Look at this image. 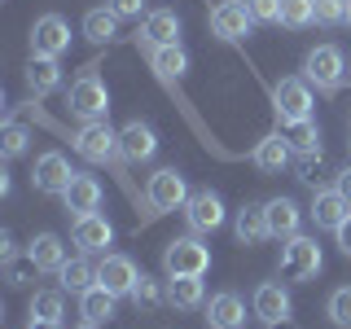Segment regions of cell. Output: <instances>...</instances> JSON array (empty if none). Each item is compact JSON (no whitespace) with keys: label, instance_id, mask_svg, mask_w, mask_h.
I'll return each mask as SVG.
<instances>
[{"label":"cell","instance_id":"1","mask_svg":"<svg viewBox=\"0 0 351 329\" xmlns=\"http://www.w3.org/2000/svg\"><path fill=\"white\" fill-rule=\"evenodd\" d=\"M206 268H211V250L202 246L197 233L176 237V241H167V250H162V272H167V277H206Z\"/></svg>","mask_w":351,"mask_h":329},{"label":"cell","instance_id":"2","mask_svg":"<svg viewBox=\"0 0 351 329\" xmlns=\"http://www.w3.org/2000/svg\"><path fill=\"white\" fill-rule=\"evenodd\" d=\"M303 80L312 88H321V93H338L343 80H347L343 49H334V44H316V49L303 58Z\"/></svg>","mask_w":351,"mask_h":329},{"label":"cell","instance_id":"3","mask_svg":"<svg viewBox=\"0 0 351 329\" xmlns=\"http://www.w3.org/2000/svg\"><path fill=\"white\" fill-rule=\"evenodd\" d=\"M321 268H325V255H321V246H316V237L294 233V237L281 246V277H285V281L303 285V281H312Z\"/></svg>","mask_w":351,"mask_h":329},{"label":"cell","instance_id":"4","mask_svg":"<svg viewBox=\"0 0 351 329\" xmlns=\"http://www.w3.org/2000/svg\"><path fill=\"white\" fill-rule=\"evenodd\" d=\"M184 202H189V184H184V175L176 167H158L149 175L145 184V206L149 215H167V211H184Z\"/></svg>","mask_w":351,"mask_h":329},{"label":"cell","instance_id":"5","mask_svg":"<svg viewBox=\"0 0 351 329\" xmlns=\"http://www.w3.org/2000/svg\"><path fill=\"white\" fill-rule=\"evenodd\" d=\"M272 110H277V123L290 127V123H307L316 110V97H312V84L307 80H281L272 88Z\"/></svg>","mask_w":351,"mask_h":329},{"label":"cell","instance_id":"6","mask_svg":"<svg viewBox=\"0 0 351 329\" xmlns=\"http://www.w3.org/2000/svg\"><path fill=\"white\" fill-rule=\"evenodd\" d=\"M66 106H71V114L84 119V123H93V119H106V114H110V88H106V80H97L93 71H84L80 80L71 84V97H66Z\"/></svg>","mask_w":351,"mask_h":329},{"label":"cell","instance_id":"7","mask_svg":"<svg viewBox=\"0 0 351 329\" xmlns=\"http://www.w3.org/2000/svg\"><path fill=\"white\" fill-rule=\"evenodd\" d=\"M71 49V22L62 14H40L31 22V53L36 58H62Z\"/></svg>","mask_w":351,"mask_h":329},{"label":"cell","instance_id":"8","mask_svg":"<svg viewBox=\"0 0 351 329\" xmlns=\"http://www.w3.org/2000/svg\"><path fill=\"white\" fill-rule=\"evenodd\" d=\"M75 154H84L88 162H110L119 158V132L106 123V119H93L75 132Z\"/></svg>","mask_w":351,"mask_h":329},{"label":"cell","instance_id":"9","mask_svg":"<svg viewBox=\"0 0 351 329\" xmlns=\"http://www.w3.org/2000/svg\"><path fill=\"white\" fill-rule=\"evenodd\" d=\"M211 31H215V40H224V44H241L255 31V18H250V9H246V0H224V5H215L211 9Z\"/></svg>","mask_w":351,"mask_h":329},{"label":"cell","instance_id":"10","mask_svg":"<svg viewBox=\"0 0 351 329\" xmlns=\"http://www.w3.org/2000/svg\"><path fill=\"white\" fill-rule=\"evenodd\" d=\"M75 180V171H71V158H66L62 149H49V154H40L36 158V171H31V184H36V193H66V184Z\"/></svg>","mask_w":351,"mask_h":329},{"label":"cell","instance_id":"11","mask_svg":"<svg viewBox=\"0 0 351 329\" xmlns=\"http://www.w3.org/2000/svg\"><path fill=\"white\" fill-rule=\"evenodd\" d=\"M184 219H189V233H197V237L215 233V228L224 224V202H219V193H211V189L189 193V202H184Z\"/></svg>","mask_w":351,"mask_h":329},{"label":"cell","instance_id":"12","mask_svg":"<svg viewBox=\"0 0 351 329\" xmlns=\"http://www.w3.org/2000/svg\"><path fill=\"white\" fill-rule=\"evenodd\" d=\"M141 281V268H136V259L132 255H101V263H97V285H106L110 294H132V285Z\"/></svg>","mask_w":351,"mask_h":329},{"label":"cell","instance_id":"13","mask_svg":"<svg viewBox=\"0 0 351 329\" xmlns=\"http://www.w3.org/2000/svg\"><path fill=\"white\" fill-rule=\"evenodd\" d=\"M71 237L80 246V255H106V246L114 241V224L101 211H93V215H80L71 224Z\"/></svg>","mask_w":351,"mask_h":329},{"label":"cell","instance_id":"14","mask_svg":"<svg viewBox=\"0 0 351 329\" xmlns=\"http://www.w3.org/2000/svg\"><path fill=\"white\" fill-rule=\"evenodd\" d=\"M250 312H255V321H263V325L290 321V312H294L290 290H285L281 281H263L259 290H255V299H250Z\"/></svg>","mask_w":351,"mask_h":329},{"label":"cell","instance_id":"15","mask_svg":"<svg viewBox=\"0 0 351 329\" xmlns=\"http://www.w3.org/2000/svg\"><path fill=\"white\" fill-rule=\"evenodd\" d=\"M101 180L97 175H84V171H75V180L66 184V193H62V206H66V215H93V211H101Z\"/></svg>","mask_w":351,"mask_h":329},{"label":"cell","instance_id":"16","mask_svg":"<svg viewBox=\"0 0 351 329\" xmlns=\"http://www.w3.org/2000/svg\"><path fill=\"white\" fill-rule=\"evenodd\" d=\"M154 154H158V132L149 123H141V119H132V123L119 132V158L123 162H149Z\"/></svg>","mask_w":351,"mask_h":329},{"label":"cell","instance_id":"17","mask_svg":"<svg viewBox=\"0 0 351 329\" xmlns=\"http://www.w3.org/2000/svg\"><path fill=\"white\" fill-rule=\"evenodd\" d=\"M307 215H312L316 228H325V233H338V224L351 215V202L338 189H316L312 206H307Z\"/></svg>","mask_w":351,"mask_h":329},{"label":"cell","instance_id":"18","mask_svg":"<svg viewBox=\"0 0 351 329\" xmlns=\"http://www.w3.org/2000/svg\"><path fill=\"white\" fill-rule=\"evenodd\" d=\"M263 211H268V233L277 241H290L294 233H299L303 206L294 202V197H272V202H263Z\"/></svg>","mask_w":351,"mask_h":329},{"label":"cell","instance_id":"19","mask_svg":"<svg viewBox=\"0 0 351 329\" xmlns=\"http://www.w3.org/2000/svg\"><path fill=\"white\" fill-rule=\"evenodd\" d=\"M141 44L149 49H162V44H180V18L171 9H154L145 14V27H141Z\"/></svg>","mask_w":351,"mask_h":329},{"label":"cell","instance_id":"20","mask_svg":"<svg viewBox=\"0 0 351 329\" xmlns=\"http://www.w3.org/2000/svg\"><path fill=\"white\" fill-rule=\"evenodd\" d=\"M206 325L211 329H241L246 325V303H241L233 290L211 294V303H206Z\"/></svg>","mask_w":351,"mask_h":329},{"label":"cell","instance_id":"21","mask_svg":"<svg viewBox=\"0 0 351 329\" xmlns=\"http://www.w3.org/2000/svg\"><path fill=\"white\" fill-rule=\"evenodd\" d=\"M290 141H285V132H268V136L255 145V154H250V162L263 171V175H277L285 162H290Z\"/></svg>","mask_w":351,"mask_h":329},{"label":"cell","instance_id":"22","mask_svg":"<svg viewBox=\"0 0 351 329\" xmlns=\"http://www.w3.org/2000/svg\"><path fill=\"white\" fill-rule=\"evenodd\" d=\"M233 233L241 246H259V241H268V211H263V202H246L233 219Z\"/></svg>","mask_w":351,"mask_h":329},{"label":"cell","instance_id":"23","mask_svg":"<svg viewBox=\"0 0 351 329\" xmlns=\"http://www.w3.org/2000/svg\"><path fill=\"white\" fill-rule=\"evenodd\" d=\"M27 88H31V97H49L53 88H62V62L58 58H36V53H31Z\"/></svg>","mask_w":351,"mask_h":329},{"label":"cell","instance_id":"24","mask_svg":"<svg viewBox=\"0 0 351 329\" xmlns=\"http://www.w3.org/2000/svg\"><path fill=\"white\" fill-rule=\"evenodd\" d=\"M27 255L36 259L40 272H62L66 268V246H62L58 233H36V237H31V246H27Z\"/></svg>","mask_w":351,"mask_h":329},{"label":"cell","instance_id":"25","mask_svg":"<svg viewBox=\"0 0 351 329\" xmlns=\"http://www.w3.org/2000/svg\"><path fill=\"white\" fill-rule=\"evenodd\" d=\"M119 312V294H110L106 285H93L88 294H80V316L93 325H110Z\"/></svg>","mask_w":351,"mask_h":329},{"label":"cell","instance_id":"26","mask_svg":"<svg viewBox=\"0 0 351 329\" xmlns=\"http://www.w3.org/2000/svg\"><path fill=\"white\" fill-rule=\"evenodd\" d=\"M167 303L176 312H197V307H206L202 277H167Z\"/></svg>","mask_w":351,"mask_h":329},{"label":"cell","instance_id":"27","mask_svg":"<svg viewBox=\"0 0 351 329\" xmlns=\"http://www.w3.org/2000/svg\"><path fill=\"white\" fill-rule=\"evenodd\" d=\"M149 71L158 75V80H180L184 71H189V53L180 49V44H162V49H149Z\"/></svg>","mask_w":351,"mask_h":329},{"label":"cell","instance_id":"28","mask_svg":"<svg viewBox=\"0 0 351 329\" xmlns=\"http://www.w3.org/2000/svg\"><path fill=\"white\" fill-rule=\"evenodd\" d=\"M58 281H62V290H66V294H75V299H80V294H88V290L97 285V268L88 263V255L66 259V268L58 272Z\"/></svg>","mask_w":351,"mask_h":329},{"label":"cell","instance_id":"29","mask_svg":"<svg viewBox=\"0 0 351 329\" xmlns=\"http://www.w3.org/2000/svg\"><path fill=\"white\" fill-rule=\"evenodd\" d=\"M119 36V18L110 14V9L101 5V9H88L84 14V40L88 44H110Z\"/></svg>","mask_w":351,"mask_h":329},{"label":"cell","instance_id":"30","mask_svg":"<svg viewBox=\"0 0 351 329\" xmlns=\"http://www.w3.org/2000/svg\"><path fill=\"white\" fill-rule=\"evenodd\" d=\"M281 27L285 31H303L316 22V0H281Z\"/></svg>","mask_w":351,"mask_h":329},{"label":"cell","instance_id":"31","mask_svg":"<svg viewBox=\"0 0 351 329\" xmlns=\"http://www.w3.org/2000/svg\"><path fill=\"white\" fill-rule=\"evenodd\" d=\"M285 141H290L294 154H321V127L307 119V123H290L285 127Z\"/></svg>","mask_w":351,"mask_h":329},{"label":"cell","instance_id":"32","mask_svg":"<svg viewBox=\"0 0 351 329\" xmlns=\"http://www.w3.org/2000/svg\"><path fill=\"white\" fill-rule=\"evenodd\" d=\"M31 316L62 321V316H66V290H36V294H31Z\"/></svg>","mask_w":351,"mask_h":329},{"label":"cell","instance_id":"33","mask_svg":"<svg viewBox=\"0 0 351 329\" xmlns=\"http://www.w3.org/2000/svg\"><path fill=\"white\" fill-rule=\"evenodd\" d=\"M128 299L136 303V312H154V307H162V303H167V290H158V281L141 272V281L132 285V294H128Z\"/></svg>","mask_w":351,"mask_h":329},{"label":"cell","instance_id":"34","mask_svg":"<svg viewBox=\"0 0 351 329\" xmlns=\"http://www.w3.org/2000/svg\"><path fill=\"white\" fill-rule=\"evenodd\" d=\"M27 145H31V132L9 119V123L0 127V154H5V158H22V154H27Z\"/></svg>","mask_w":351,"mask_h":329},{"label":"cell","instance_id":"35","mask_svg":"<svg viewBox=\"0 0 351 329\" xmlns=\"http://www.w3.org/2000/svg\"><path fill=\"white\" fill-rule=\"evenodd\" d=\"M325 316H329V321H334L338 329H351V285H338V290L329 294Z\"/></svg>","mask_w":351,"mask_h":329},{"label":"cell","instance_id":"36","mask_svg":"<svg viewBox=\"0 0 351 329\" xmlns=\"http://www.w3.org/2000/svg\"><path fill=\"white\" fill-rule=\"evenodd\" d=\"M299 180L307 184V189H321V180H325V158L321 154H299Z\"/></svg>","mask_w":351,"mask_h":329},{"label":"cell","instance_id":"37","mask_svg":"<svg viewBox=\"0 0 351 329\" xmlns=\"http://www.w3.org/2000/svg\"><path fill=\"white\" fill-rule=\"evenodd\" d=\"M347 22V0H316V27H338Z\"/></svg>","mask_w":351,"mask_h":329},{"label":"cell","instance_id":"38","mask_svg":"<svg viewBox=\"0 0 351 329\" xmlns=\"http://www.w3.org/2000/svg\"><path fill=\"white\" fill-rule=\"evenodd\" d=\"M36 272H40V268H36V259H31V255H27V259H18V255L5 259V281H9V285H27Z\"/></svg>","mask_w":351,"mask_h":329},{"label":"cell","instance_id":"39","mask_svg":"<svg viewBox=\"0 0 351 329\" xmlns=\"http://www.w3.org/2000/svg\"><path fill=\"white\" fill-rule=\"evenodd\" d=\"M246 9H250L255 22H277L281 18V0H246Z\"/></svg>","mask_w":351,"mask_h":329},{"label":"cell","instance_id":"40","mask_svg":"<svg viewBox=\"0 0 351 329\" xmlns=\"http://www.w3.org/2000/svg\"><path fill=\"white\" fill-rule=\"evenodd\" d=\"M106 9L123 22V18H141V14H145V0H106Z\"/></svg>","mask_w":351,"mask_h":329},{"label":"cell","instance_id":"41","mask_svg":"<svg viewBox=\"0 0 351 329\" xmlns=\"http://www.w3.org/2000/svg\"><path fill=\"white\" fill-rule=\"evenodd\" d=\"M334 237H338V250H343V255L351 259V215L343 219V224H338V233H334Z\"/></svg>","mask_w":351,"mask_h":329},{"label":"cell","instance_id":"42","mask_svg":"<svg viewBox=\"0 0 351 329\" xmlns=\"http://www.w3.org/2000/svg\"><path fill=\"white\" fill-rule=\"evenodd\" d=\"M334 189H338V193H343L347 202H351V167H343V171L334 175Z\"/></svg>","mask_w":351,"mask_h":329},{"label":"cell","instance_id":"43","mask_svg":"<svg viewBox=\"0 0 351 329\" xmlns=\"http://www.w3.org/2000/svg\"><path fill=\"white\" fill-rule=\"evenodd\" d=\"M14 255H18L14 237H9V233H0V259H14Z\"/></svg>","mask_w":351,"mask_h":329},{"label":"cell","instance_id":"44","mask_svg":"<svg viewBox=\"0 0 351 329\" xmlns=\"http://www.w3.org/2000/svg\"><path fill=\"white\" fill-rule=\"evenodd\" d=\"M27 329H62V321H44V316H31Z\"/></svg>","mask_w":351,"mask_h":329},{"label":"cell","instance_id":"45","mask_svg":"<svg viewBox=\"0 0 351 329\" xmlns=\"http://www.w3.org/2000/svg\"><path fill=\"white\" fill-rule=\"evenodd\" d=\"M75 329H101V325H93V321H84V325H75Z\"/></svg>","mask_w":351,"mask_h":329},{"label":"cell","instance_id":"46","mask_svg":"<svg viewBox=\"0 0 351 329\" xmlns=\"http://www.w3.org/2000/svg\"><path fill=\"white\" fill-rule=\"evenodd\" d=\"M347 27H351V0H347Z\"/></svg>","mask_w":351,"mask_h":329},{"label":"cell","instance_id":"47","mask_svg":"<svg viewBox=\"0 0 351 329\" xmlns=\"http://www.w3.org/2000/svg\"><path fill=\"white\" fill-rule=\"evenodd\" d=\"M347 80H351V66H347Z\"/></svg>","mask_w":351,"mask_h":329}]
</instances>
